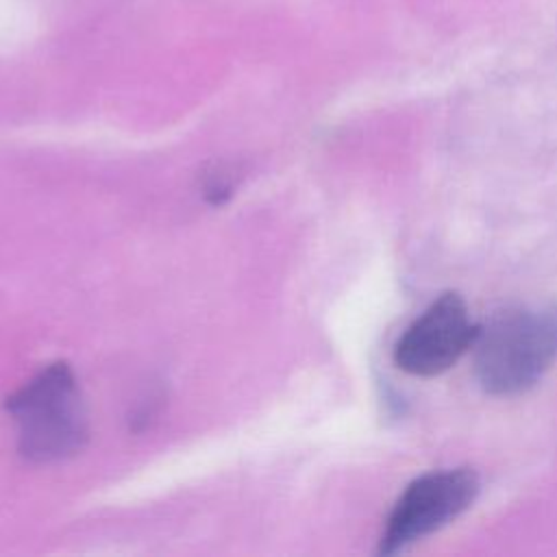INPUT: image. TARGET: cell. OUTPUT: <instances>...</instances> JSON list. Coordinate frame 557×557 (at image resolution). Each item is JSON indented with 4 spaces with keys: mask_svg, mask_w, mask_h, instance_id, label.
<instances>
[{
    "mask_svg": "<svg viewBox=\"0 0 557 557\" xmlns=\"http://www.w3.org/2000/svg\"><path fill=\"white\" fill-rule=\"evenodd\" d=\"M474 372L494 396H513L535 385L557 359V305L518 307L479 326Z\"/></svg>",
    "mask_w": 557,
    "mask_h": 557,
    "instance_id": "1",
    "label": "cell"
},
{
    "mask_svg": "<svg viewBox=\"0 0 557 557\" xmlns=\"http://www.w3.org/2000/svg\"><path fill=\"white\" fill-rule=\"evenodd\" d=\"M17 422L20 453L39 463L76 455L87 442V413L72 368L46 366L7 398Z\"/></svg>",
    "mask_w": 557,
    "mask_h": 557,
    "instance_id": "2",
    "label": "cell"
},
{
    "mask_svg": "<svg viewBox=\"0 0 557 557\" xmlns=\"http://www.w3.org/2000/svg\"><path fill=\"white\" fill-rule=\"evenodd\" d=\"M479 494V476L468 468L435 470L418 476L396 500L379 553L392 555L459 518Z\"/></svg>",
    "mask_w": 557,
    "mask_h": 557,
    "instance_id": "3",
    "label": "cell"
},
{
    "mask_svg": "<svg viewBox=\"0 0 557 557\" xmlns=\"http://www.w3.org/2000/svg\"><path fill=\"white\" fill-rule=\"evenodd\" d=\"M476 333L463 298L442 294L398 337L394 361L407 374L437 376L474 346Z\"/></svg>",
    "mask_w": 557,
    "mask_h": 557,
    "instance_id": "4",
    "label": "cell"
},
{
    "mask_svg": "<svg viewBox=\"0 0 557 557\" xmlns=\"http://www.w3.org/2000/svg\"><path fill=\"white\" fill-rule=\"evenodd\" d=\"M231 191H233V178H231L228 172L218 170V172L209 174V178L205 183V196L211 202H215V205L224 202L231 196Z\"/></svg>",
    "mask_w": 557,
    "mask_h": 557,
    "instance_id": "5",
    "label": "cell"
}]
</instances>
